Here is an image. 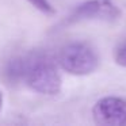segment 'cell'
I'll return each mask as SVG.
<instances>
[{"instance_id": "obj_1", "label": "cell", "mask_w": 126, "mask_h": 126, "mask_svg": "<svg viewBox=\"0 0 126 126\" xmlns=\"http://www.w3.org/2000/svg\"><path fill=\"white\" fill-rule=\"evenodd\" d=\"M23 81L44 95H56L61 90V76L56 63L45 53H30L25 56Z\"/></svg>"}, {"instance_id": "obj_2", "label": "cell", "mask_w": 126, "mask_h": 126, "mask_svg": "<svg viewBox=\"0 0 126 126\" xmlns=\"http://www.w3.org/2000/svg\"><path fill=\"white\" fill-rule=\"evenodd\" d=\"M61 68L71 75L85 76L98 68L99 58L96 52L85 42H72L61 49L58 54Z\"/></svg>"}, {"instance_id": "obj_3", "label": "cell", "mask_w": 126, "mask_h": 126, "mask_svg": "<svg viewBox=\"0 0 126 126\" xmlns=\"http://www.w3.org/2000/svg\"><path fill=\"white\" fill-rule=\"evenodd\" d=\"M94 119L98 125L121 126L126 123V100L117 96H107L96 102L92 109Z\"/></svg>"}, {"instance_id": "obj_4", "label": "cell", "mask_w": 126, "mask_h": 126, "mask_svg": "<svg viewBox=\"0 0 126 126\" xmlns=\"http://www.w3.org/2000/svg\"><path fill=\"white\" fill-rule=\"evenodd\" d=\"M118 8L110 0H90L79 6L72 14V19H117Z\"/></svg>"}, {"instance_id": "obj_5", "label": "cell", "mask_w": 126, "mask_h": 126, "mask_svg": "<svg viewBox=\"0 0 126 126\" xmlns=\"http://www.w3.org/2000/svg\"><path fill=\"white\" fill-rule=\"evenodd\" d=\"M23 71H25V56L12 57L4 68V77L8 83L16 84L23 81Z\"/></svg>"}, {"instance_id": "obj_6", "label": "cell", "mask_w": 126, "mask_h": 126, "mask_svg": "<svg viewBox=\"0 0 126 126\" xmlns=\"http://www.w3.org/2000/svg\"><path fill=\"white\" fill-rule=\"evenodd\" d=\"M37 10L42 11L44 14H54V8L49 3V0H29Z\"/></svg>"}, {"instance_id": "obj_7", "label": "cell", "mask_w": 126, "mask_h": 126, "mask_svg": "<svg viewBox=\"0 0 126 126\" xmlns=\"http://www.w3.org/2000/svg\"><path fill=\"white\" fill-rule=\"evenodd\" d=\"M115 63L121 66H125L126 68V44H123L122 46H119L117 50H115Z\"/></svg>"}, {"instance_id": "obj_8", "label": "cell", "mask_w": 126, "mask_h": 126, "mask_svg": "<svg viewBox=\"0 0 126 126\" xmlns=\"http://www.w3.org/2000/svg\"><path fill=\"white\" fill-rule=\"evenodd\" d=\"M3 102H4V95L0 91V112H1V109H3Z\"/></svg>"}]
</instances>
